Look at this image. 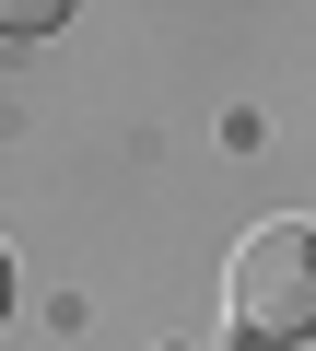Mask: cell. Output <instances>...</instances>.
<instances>
[{
  "label": "cell",
  "instance_id": "6da1fadb",
  "mask_svg": "<svg viewBox=\"0 0 316 351\" xmlns=\"http://www.w3.org/2000/svg\"><path fill=\"white\" fill-rule=\"evenodd\" d=\"M223 328H234V351H304L316 339V223H258L223 258Z\"/></svg>",
  "mask_w": 316,
  "mask_h": 351
},
{
  "label": "cell",
  "instance_id": "7a4b0ae2",
  "mask_svg": "<svg viewBox=\"0 0 316 351\" xmlns=\"http://www.w3.org/2000/svg\"><path fill=\"white\" fill-rule=\"evenodd\" d=\"M71 0H0V36H59Z\"/></svg>",
  "mask_w": 316,
  "mask_h": 351
},
{
  "label": "cell",
  "instance_id": "3957f363",
  "mask_svg": "<svg viewBox=\"0 0 316 351\" xmlns=\"http://www.w3.org/2000/svg\"><path fill=\"white\" fill-rule=\"evenodd\" d=\"M0 304H12V258H0Z\"/></svg>",
  "mask_w": 316,
  "mask_h": 351
}]
</instances>
